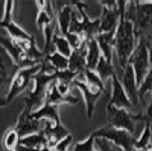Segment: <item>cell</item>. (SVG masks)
<instances>
[{"mask_svg":"<svg viewBox=\"0 0 152 151\" xmlns=\"http://www.w3.org/2000/svg\"><path fill=\"white\" fill-rule=\"evenodd\" d=\"M137 36L134 31L133 23L128 19H120L115 35H114V50L116 53V58L119 62V67L123 70L128 65L129 56L137 46Z\"/></svg>","mask_w":152,"mask_h":151,"instance_id":"1","label":"cell"},{"mask_svg":"<svg viewBox=\"0 0 152 151\" xmlns=\"http://www.w3.org/2000/svg\"><path fill=\"white\" fill-rule=\"evenodd\" d=\"M54 81H56V73L55 72L46 73L41 69L39 73L33 76L35 87H33V90L29 92V95L27 97L24 99V104H26L24 109H27L29 111H33V110H36V109H39L41 106V104L44 105L48 87L50 86V83H53Z\"/></svg>","mask_w":152,"mask_h":151,"instance_id":"2","label":"cell"},{"mask_svg":"<svg viewBox=\"0 0 152 151\" xmlns=\"http://www.w3.org/2000/svg\"><path fill=\"white\" fill-rule=\"evenodd\" d=\"M151 37H139L137 41L136 49L133 50L132 55L129 56V60H128V64L132 65V68H133L138 87L142 83L143 78L146 77V74L151 67L150 55H148V45H150Z\"/></svg>","mask_w":152,"mask_h":151,"instance_id":"3","label":"cell"},{"mask_svg":"<svg viewBox=\"0 0 152 151\" xmlns=\"http://www.w3.org/2000/svg\"><path fill=\"white\" fill-rule=\"evenodd\" d=\"M106 115H107V125H111L114 128L118 129H124L129 133H134L136 129V122L138 120H145L146 118L143 113H138V114H132L129 110L125 109H119L113 105H109L106 108Z\"/></svg>","mask_w":152,"mask_h":151,"instance_id":"4","label":"cell"},{"mask_svg":"<svg viewBox=\"0 0 152 151\" xmlns=\"http://www.w3.org/2000/svg\"><path fill=\"white\" fill-rule=\"evenodd\" d=\"M96 138H104V140L110 141L118 147L123 149L124 151H134V145H136V140L134 135L129 133L124 129H118L114 128L111 125H104L99 129L92 132Z\"/></svg>","mask_w":152,"mask_h":151,"instance_id":"5","label":"cell"},{"mask_svg":"<svg viewBox=\"0 0 152 151\" xmlns=\"http://www.w3.org/2000/svg\"><path fill=\"white\" fill-rule=\"evenodd\" d=\"M42 69V62L41 63H37L35 65H31V67H26V68H20L18 72H17L15 77L13 78L12 81V85H10V89L9 92H8L5 100L3 103V106L10 104L13 100L18 96L20 92H23L27 87L31 85V81L33 79V76L37 74Z\"/></svg>","mask_w":152,"mask_h":151,"instance_id":"6","label":"cell"},{"mask_svg":"<svg viewBox=\"0 0 152 151\" xmlns=\"http://www.w3.org/2000/svg\"><path fill=\"white\" fill-rule=\"evenodd\" d=\"M19 69L20 68L13 62L9 54L4 50L3 46H0V108L3 106L4 100L9 92L12 81Z\"/></svg>","mask_w":152,"mask_h":151,"instance_id":"7","label":"cell"},{"mask_svg":"<svg viewBox=\"0 0 152 151\" xmlns=\"http://www.w3.org/2000/svg\"><path fill=\"white\" fill-rule=\"evenodd\" d=\"M133 26L137 39L152 36V1H136Z\"/></svg>","mask_w":152,"mask_h":151,"instance_id":"8","label":"cell"},{"mask_svg":"<svg viewBox=\"0 0 152 151\" xmlns=\"http://www.w3.org/2000/svg\"><path fill=\"white\" fill-rule=\"evenodd\" d=\"M101 5L99 33L115 32L120 22V13L116 1H99Z\"/></svg>","mask_w":152,"mask_h":151,"instance_id":"9","label":"cell"},{"mask_svg":"<svg viewBox=\"0 0 152 151\" xmlns=\"http://www.w3.org/2000/svg\"><path fill=\"white\" fill-rule=\"evenodd\" d=\"M0 46H3L4 50L9 54L13 62L19 68H26V67L35 65L32 62H29L27 59L26 54H24L22 46H20L19 40H13L9 36H0Z\"/></svg>","mask_w":152,"mask_h":151,"instance_id":"10","label":"cell"},{"mask_svg":"<svg viewBox=\"0 0 152 151\" xmlns=\"http://www.w3.org/2000/svg\"><path fill=\"white\" fill-rule=\"evenodd\" d=\"M15 132L18 133L19 138L26 137L32 133H37L42 131V120H36L31 117V111L27 109H23V111L19 114L15 123Z\"/></svg>","mask_w":152,"mask_h":151,"instance_id":"11","label":"cell"},{"mask_svg":"<svg viewBox=\"0 0 152 151\" xmlns=\"http://www.w3.org/2000/svg\"><path fill=\"white\" fill-rule=\"evenodd\" d=\"M118 76V74H116ZM119 77V81L123 86V89L125 91L126 96H128L130 104L132 106L137 105L138 101H139V96H138V85H137V81H136V76H134L133 72V68L132 65H126L125 68L121 70V74L118 76Z\"/></svg>","mask_w":152,"mask_h":151,"instance_id":"12","label":"cell"},{"mask_svg":"<svg viewBox=\"0 0 152 151\" xmlns=\"http://www.w3.org/2000/svg\"><path fill=\"white\" fill-rule=\"evenodd\" d=\"M72 86H73V87H77V89L82 92L83 99H84V103H86L87 118L91 119L92 117H94V113H95L96 103L99 101V99L101 97V95H102L104 92L92 90V89H90V87H88L84 82L78 81V79H74V81L72 82Z\"/></svg>","mask_w":152,"mask_h":151,"instance_id":"13","label":"cell"},{"mask_svg":"<svg viewBox=\"0 0 152 151\" xmlns=\"http://www.w3.org/2000/svg\"><path fill=\"white\" fill-rule=\"evenodd\" d=\"M109 105H113L119 109H125V110H129L132 108V104H130L128 96H126L123 86H121L116 72L111 77V99L109 101Z\"/></svg>","mask_w":152,"mask_h":151,"instance_id":"14","label":"cell"},{"mask_svg":"<svg viewBox=\"0 0 152 151\" xmlns=\"http://www.w3.org/2000/svg\"><path fill=\"white\" fill-rule=\"evenodd\" d=\"M45 133V137L48 140V147L54 149L59 141H61L64 137L69 135V131L66 129L64 124H54L51 125V122H45V127L42 128Z\"/></svg>","mask_w":152,"mask_h":151,"instance_id":"15","label":"cell"},{"mask_svg":"<svg viewBox=\"0 0 152 151\" xmlns=\"http://www.w3.org/2000/svg\"><path fill=\"white\" fill-rule=\"evenodd\" d=\"M31 117L36 120H48L53 122L54 124H61L60 115H59V106L51 105V104L44 103L39 109L31 111Z\"/></svg>","mask_w":152,"mask_h":151,"instance_id":"16","label":"cell"},{"mask_svg":"<svg viewBox=\"0 0 152 151\" xmlns=\"http://www.w3.org/2000/svg\"><path fill=\"white\" fill-rule=\"evenodd\" d=\"M79 101L78 97L75 96H63L59 94V91L56 89V81H54L53 83H50V86L48 87L46 91V96H45V103L51 104V105H61V104H77Z\"/></svg>","mask_w":152,"mask_h":151,"instance_id":"17","label":"cell"},{"mask_svg":"<svg viewBox=\"0 0 152 151\" xmlns=\"http://www.w3.org/2000/svg\"><path fill=\"white\" fill-rule=\"evenodd\" d=\"M86 53L87 48L86 44L79 49H75L72 51L70 56L68 58V69L74 73H82L86 70Z\"/></svg>","mask_w":152,"mask_h":151,"instance_id":"18","label":"cell"},{"mask_svg":"<svg viewBox=\"0 0 152 151\" xmlns=\"http://www.w3.org/2000/svg\"><path fill=\"white\" fill-rule=\"evenodd\" d=\"M114 35L115 32H110V33H97L95 40L97 45L100 48L101 55H102L107 62L113 63V50H114Z\"/></svg>","mask_w":152,"mask_h":151,"instance_id":"19","label":"cell"},{"mask_svg":"<svg viewBox=\"0 0 152 151\" xmlns=\"http://www.w3.org/2000/svg\"><path fill=\"white\" fill-rule=\"evenodd\" d=\"M74 8L72 7V4L68 3L64 8H61L60 10L55 14L56 18V26L59 28V33L63 36H65L69 32L70 27V21H72V14H73Z\"/></svg>","mask_w":152,"mask_h":151,"instance_id":"20","label":"cell"},{"mask_svg":"<svg viewBox=\"0 0 152 151\" xmlns=\"http://www.w3.org/2000/svg\"><path fill=\"white\" fill-rule=\"evenodd\" d=\"M86 48H87V53H86V69L90 70H95L96 65L99 63L100 58H101V51L100 48L97 45L95 37L88 39L86 41Z\"/></svg>","mask_w":152,"mask_h":151,"instance_id":"21","label":"cell"},{"mask_svg":"<svg viewBox=\"0 0 152 151\" xmlns=\"http://www.w3.org/2000/svg\"><path fill=\"white\" fill-rule=\"evenodd\" d=\"M19 146H24V147L29 149H42L48 146V140L45 137L44 131H40L37 133H32L26 137H22L19 140Z\"/></svg>","mask_w":152,"mask_h":151,"instance_id":"22","label":"cell"},{"mask_svg":"<svg viewBox=\"0 0 152 151\" xmlns=\"http://www.w3.org/2000/svg\"><path fill=\"white\" fill-rule=\"evenodd\" d=\"M0 27L5 28V30L8 31V33H9V37L13 40H19V41H28L31 40L33 35H31V33H28L27 31H24L22 27L19 26V24H17L14 21H12V22L9 23H3L0 24Z\"/></svg>","mask_w":152,"mask_h":151,"instance_id":"23","label":"cell"},{"mask_svg":"<svg viewBox=\"0 0 152 151\" xmlns=\"http://www.w3.org/2000/svg\"><path fill=\"white\" fill-rule=\"evenodd\" d=\"M44 60L46 63H49L55 72H60V70L68 69V58L63 56L61 54H59L58 51H53V53L46 54Z\"/></svg>","mask_w":152,"mask_h":151,"instance_id":"24","label":"cell"},{"mask_svg":"<svg viewBox=\"0 0 152 151\" xmlns=\"http://www.w3.org/2000/svg\"><path fill=\"white\" fill-rule=\"evenodd\" d=\"M95 72L101 78V81L105 83V81H106L107 78H111L115 74V69H114L113 63L107 62L102 55H101L100 60H99V63H97V65H96Z\"/></svg>","mask_w":152,"mask_h":151,"instance_id":"25","label":"cell"},{"mask_svg":"<svg viewBox=\"0 0 152 151\" xmlns=\"http://www.w3.org/2000/svg\"><path fill=\"white\" fill-rule=\"evenodd\" d=\"M51 45L55 46V51H58L59 54H61L65 58H69L70 54H72V48L68 43V40L65 39V36L60 35L59 32H55L53 36V41H51Z\"/></svg>","mask_w":152,"mask_h":151,"instance_id":"26","label":"cell"},{"mask_svg":"<svg viewBox=\"0 0 152 151\" xmlns=\"http://www.w3.org/2000/svg\"><path fill=\"white\" fill-rule=\"evenodd\" d=\"M151 146V123L146 122L145 129L142 131L139 138L136 140V145H134V151H147Z\"/></svg>","mask_w":152,"mask_h":151,"instance_id":"27","label":"cell"},{"mask_svg":"<svg viewBox=\"0 0 152 151\" xmlns=\"http://www.w3.org/2000/svg\"><path fill=\"white\" fill-rule=\"evenodd\" d=\"M83 73H84V83H86L90 89L95 90V91L105 92V83L101 81V78L97 76L95 70L86 69Z\"/></svg>","mask_w":152,"mask_h":151,"instance_id":"28","label":"cell"},{"mask_svg":"<svg viewBox=\"0 0 152 151\" xmlns=\"http://www.w3.org/2000/svg\"><path fill=\"white\" fill-rule=\"evenodd\" d=\"M18 144H19V136H18V133L15 132L14 128L9 129V131L5 133L4 138H3L4 149H5L7 151H15Z\"/></svg>","mask_w":152,"mask_h":151,"instance_id":"29","label":"cell"},{"mask_svg":"<svg viewBox=\"0 0 152 151\" xmlns=\"http://www.w3.org/2000/svg\"><path fill=\"white\" fill-rule=\"evenodd\" d=\"M148 92H152V67H150V69H148V72H147L146 77L143 78L142 83L138 87L139 99H145V96L148 94Z\"/></svg>","mask_w":152,"mask_h":151,"instance_id":"30","label":"cell"},{"mask_svg":"<svg viewBox=\"0 0 152 151\" xmlns=\"http://www.w3.org/2000/svg\"><path fill=\"white\" fill-rule=\"evenodd\" d=\"M95 141H96V137L94 136V133H91L84 141L77 142L73 147V151H94L96 149Z\"/></svg>","mask_w":152,"mask_h":151,"instance_id":"31","label":"cell"},{"mask_svg":"<svg viewBox=\"0 0 152 151\" xmlns=\"http://www.w3.org/2000/svg\"><path fill=\"white\" fill-rule=\"evenodd\" d=\"M95 147H96V150H99V151H124L123 149L118 147V146L111 144L110 141L104 140V138H96Z\"/></svg>","mask_w":152,"mask_h":151,"instance_id":"32","label":"cell"},{"mask_svg":"<svg viewBox=\"0 0 152 151\" xmlns=\"http://www.w3.org/2000/svg\"><path fill=\"white\" fill-rule=\"evenodd\" d=\"M56 73V81L58 82H61V83H65V85H70L72 86V82L77 78V73L72 72L69 69H65V70H60V72H55Z\"/></svg>","mask_w":152,"mask_h":151,"instance_id":"33","label":"cell"},{"mask_svg":"<svg viewBox=\"0 0 152 151\" xmlns=\"http://www.w3.org/2000/svg\"><path fill=\"white\" fill-rule=\"evenodd\" d=\"M14 1L13 0H7L5 1V7H4V14H3V19L0 21V24L3 23H9L13 21V9H14Z\"/></svg>","mask_w":152,"mask_h":151,"instance_id":"34","label":"cell"},{"mask_svg":"<svg viewBox=\"0 0 152 151\" xmlns=\"http://www.w3.org/2000/svg\"><path fill=\"white\" fill-rule=\"evenodd\" d=\"M65 39L68 40V43L70 45L72 50H75V49H79L81 46H83L84 44H86V41H84L81 36L75 35V33H72V32H68L65 35Z\"/></svg>","mask_w":152,"mask_h":151,"instance_id":"35","label":"cell"},{"mask_svg":"<svg viewBox=\"0 0 152 151\" xmlns=\"http://www.w3.org/2000/svg\"><path fill=\"white\" fill-rule=\"evenodd\" d=\"M72 142H73V136L69 133V135L63 138L61 141H59L55 145V147L51 149V151H68L69 146L72 145Z\"/></svg>","mask_w":152,"mask_h":151,"instance_id":"36","label":"cell"},{"mask_svg":"<svg viewBox=\"0 0 152 151\" xmlns=\"http://www.w3.org/2000/svg\"><path fill=\"white\" fill-rule=\"evenodd\" d=\"M70 85H65V83H61V82H58L56 81V89L59 91V94L63 95V96H68L69 95V91H70Z\"/></svg>","mask_w":152,"mask_h":151,"instance_id":"37","label":"cell"},{"mask_svg":"<svg viewBox=\"0 0 152 151\" xmlns=\"http://www.w3.org/2000/svg\"><path fill=\"white\" fill-rule=\"evenodd\" d=\"M145 118H146V122H148V123H151V122H152V101L148 104V105H147Z\"/></svg>","mask_w":152,"mask_h":151,"instance_id":"38","label":"cell"},{"mask_svg":"<svg viewBox=\"0 0 152 151\" xmlns=\"http://www.w3.org/2000/svg\"><path fill=\"white\" fill-rule=\"evenodd\" d=\"M148 55H150V65L152 67V37L150 39V45H148Z\"/></svg>","mask_w":152,"mask_h":151,"instance_id":"39","label":"cell"},{"mask_svg":"<svg viewBox=\"0 0 152 151\" xmlns=\"http://www.w3.org/2000/svg\"><path fill=\"white\" fill-rule=\"evenodd\" d=\"M40 151H51V149H50V147H48V146H45V147L40 149Z\"/></svg>","mask_w":152,"mask_h":151,"instance_id":"40","label":"cell"},{"mask_svg":"<svg viewBox=\"0 0 152 151\" xmlns=\"http://www.w3.org/2000/svg\"><path fill=\"white\" fill-rule=\"evenodd\" d=\"M147 151H152V146H150V147H148V150H147Z\"/></svg>","mask_w":152,"mask_h":151,"instance_id":"41","label":"cell"},{"mask_svg":"<svg viewBox=\"0 0 152 151\" xmlns=\"http://www.w3.org/2000/svg\"><path fill=\"white\" fill-rule=\"evenodd\" d=\"M94 151H99V150H96V149H95V150H94Z\"/></svg>","mask_w":152,"mask_h":151,"instance_id":"42","label":"cell"},{"mask_svg":"<svg viewBox=\"0 0 152 151\" xmlns=\"http://www.w3.org/2000/svg\"><path fill=\"white\" fill-rule=\"evenodd\" d=\"M151 94H152V92H151Z\"/></svg>","mask_w":152,"mask_h":151,"instance_id":"43","label":"cell"}]
</instances>
